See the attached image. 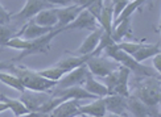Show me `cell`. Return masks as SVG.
<instances>
[{
	"label": "cell",
	"instance_id": "6da1fadb",
	"mask_svg": "<svg viewBox=\"0 0 161 117\" xmlns=\"http://www.w3.org/2000/svg\"><path fill=\"white\" fill-rule=\"evenodd\" d=\"M62 29H53L50 33L45 34L40 38H35V40H24L21 37H12L11 40L5 43L7 48L11 49H16V50H23V53L16 58H12L13 61H21L23 58L32 55V54H37V53H48L50 49V42L56 36H58L59 33H62ZM4 46V48H5Z\"/></svg>",
	"mask_w": 161,
	"mask_h": 117
},
{
	"label": "cell",
	"instance_id": "7a4b0ae2",
	"mask_svg": "<svg viewBox=\"0 0 161 117\" xmlns=\"http://www.w3.org/2000/svg\"><path fill=\"white\" fill-rule=\"evenodd\" d=\"M161 86L160 78L147 76L140 78V80L133 86L132 96L137 97L140 101H143L148 107H156L161 100Z\"/></svg>",
	"mask_w": 161,
	"mask_h": 117
},
{
	"label": "cell",
	"instance_id": "3957f363",
	"mask_svg": "<svg viewBox=\"0 0 161 117\" xmlns=\"http://www.w3.org/2000/svg\"><path fill=\"white\" fill-rule=\"evenodd\" d=\"M11 71L13 73V75H16L19 78V80L21 82L24 88L29 91L48 92L52 88H54L57 84V82L45 79V78L40 76L37 74V71H33L25 66H16V64H13Z\"/></svg>",
	"mask_w": 161,
	"mask_h": 117
},
{
	"label": "cell",
	"instance_id": "277c9868",
	"mask_svg": "<svg viewBox=\"0 0 161 117\" xmlns=\"http://www.w3.org/2000/svg\"><path fill=\"white\" fill-rule=\"evenodd\" d=\"M86 66L89 69L91 75L104 78L108 74H111L112 71L118 70L120 67V64L108 57H100V55L91 57L90 55L89 59L86 61Z\"/></svg>",
	"mask_w": 161,
	"mask_h": 117
},
{
	"label": "cell",
	"instance_id": "5b68a950",
	"mask_svg": "<svg viewBox=\"0 0 161 117\" xmlns=\"http://www.w3.org/2000/svg\"><path fill=\"white\" fill-rule=\"evenodd\" d=\"M89 74H90V71L87 69L86 63H83V64H80L79 67L66 73L61 79L57 82L56 87L66 88V87H73V86H82L86 80V78L89 76Z\"/></svg>",
	"mask_w": 161,
	"mask_h": 117
},
{
	"label": "cell",
	"instance_id": "8992f818",
	"mask_svg": "<svg viewBox=\"0 0 161 117\" xmlns=\"http://www.w3.org/2000/svg\"><path fill=\"white\" fill-rule=\"evenodd\" d=\"M52 96H58V97H64L65 100H86V99H92L95 100L98 99L97 96L91 95L90 92L82 87V86H73V87H66V88H52L50 89Z\"/></svg>",
	"mask_w": 161,
	"mask_h": 117
},
{
	"label": "cell",
	"instance_id": "52a82bcc",
	"mask_svg": "<svg viewBox=\"0 0 161 117\" xmlns=\"http://www.w3.org/2000/svg\"><path fill=\"white\" fill-rule=\"evenodd\" d=\"M52 97V94L49 92H40V91H24L21 92L20 100L26 107L29 112H37L38 108L42 105L45 101H48Z\"/></svg>",
	"mask_w": 161,
	"mask_h": 117
},
{
	"label": "cell",
	"instance_id": "ba28073f",
	"mask_svg": "<svg viewBox=\"0 0 161 117\" xmlns=\"http://www.w3.org/2000/svg\"><path fill=\"white\" fill-rule=\"evenodd\" d=\"M46 8H52V5H49L45 0H26L23 9L17 12L13 17H15L17 21H23V20L29 21L38 12H41L42 9H46Z\"/></svg>",
	"mask_w": 161,
	"mask_h": 117
},
{
	"label": "cell",
	"instance_id": "9c48e42d",
	"mask_svg": "<svg viewBox=\"0 0 161 117\" xmlns=\"http://www.w3.org/2000/svg\"><path fill=\"white\" fill-rule=\"evenodd\" d=\"M100 28L98 25V21L97 18L94 17L91 13L87 9H83L80 13L75 17V20L70 23L68 27L64 28V32L65 30H73V29H87V30H95Z\"/></svg>",
	"mask_w": 161,
	"mask_h": 117
},
{
	"label": "cell",
	"instance_id": "30bf717a",
	"mask_svg": "<svg viewBox=\"0 0 161 117\" xmlns=\"http://www.w3.org/2000/svg\"><path fill=\"white\" fill-rule=\"evenodd\" d=\"M127 108L128 112H132L135 117H153L158 116V112L155 110V107H148L145 105L143 101H140L137 97L130 95L127 97Z\"/></svg>",
	"mask_w": 161,
	"mask_h": 117
},
{
	"label": "cell",
	"instance_id": "8fae6325",
	"mask_svg": "<svg viewBox=\"0 0 161 117\" xmlns=\"http://www.w3.org/2000/svg\"><path fill=\"white\" fill-rule=\"evenodd\" d=\"M53 29H56V27L54 28L41 27V25H37L33 20H29L21 28V30H20L19 33H16V36L24 38V40H35V38H40V37L50 33Z\"/></svg>",
	"mask_w": 161,
	"mask_h": 117
},
{
	"label": "cell",
	"instance_id": "7c38bea8",
	"mask_svg": "<svg viewBox=\"0 0 161 117\" xmlns=\"http://www.w3.org/2000/svg\"><path fill=\"white\" fill-rule=\"evenodd\" d=\"M83 9L78 7V5L73 4V5H68L65 8H56V13H57V29H62L65 27H68L70 23H73L75 20V17L82 12Z\"/></svg>",
	"mask_w": 161,
	"mask_h": 117
},
{
	"label": "cell",
	"instance_id": "4fadbf2b",
	"mask_svg": "<svg viewBox=\"0 0 161 117\" xmlns=\"http://www.w3.org/2000/svg\"><path fill=\"white\" fill-rule=\"evenodd\" d=\"M103 101H104L107 112L127 117V112H128L127 97L120 96V95H107L103 97Z\"/></svg>",
	"mask_w": 161,
	"mask_h": 117
},
{
	"label": "cell",
	"instance_id": "5bb4252c",
	"mask_svg": "<svg viewBox=\"0 0 161 117\" xmlns=\"http://www.w3.org/2000/svg\"><path fill=\"white\" fill-rule=\"evenodd\" d=\"M80 114L78 100H65L49 113V117H75Z\"/></svg>",
	"mask_w": 161,
	"mask_h": 117
},
{
	"label": "cell",
	"instance_id": "9a60e30c",
	"mask_svg": "<svg viewBox=\"0 0 161 117\" xmlns=\"http://www.w3.org/2000/svg\"><path fill=\"white\" fill-rule=\"evenodd\" d=\"M102 33H103L102 28H98L95 30H92L91 33L86 37V40L79 46V49L75 51V55H90L92 51L95 50V48L98 46Z\"/></svg>",
	"mask_w": 161,
	"mask_h": 117
},
{
	"label": "cell",
	"instance_id": "2e32d148",
	"mask_svg": "<svg viewBox=\"0 0 161 117\" xmlns=\"http://www.w3.org/2000/svg\"><path fill=\"white\" fill-rule=\"evenodd\" d=\"M114 5L112 3H103V8L102 11H100V15L99 17L97 18V21H98V25L100 28L103 29L104 33L107 34H110L112 33V23H114Z\"/></svg>",
	"mask_w": 161,
	"mask_h": 117
},
{
	"label": "cell",
	"instance_id": "e0dca14e",
	"mask_svg": "<svg viewBox=\"0 0 161 117\" xmlns=\"http://www.w3.org/2000/svg\"><path fill=\"white\" fill-rule=\"evenodd\" d=\"M130 75H131V73L127 67L120 66L118 69V83H116L115 88H114L112 95H120V96H124V97H128L131 95L130 86H128Z\"/></svg>",
	"mask_w": 161,
	"mask_h": 117
},
{
	"label": "cell",
	"instance_id": "ac0fdd59",
	"mask_svg": "<svg viewBox=\"0 0 161 117\" xmlns=\"http://www.w3.org/2000/svg\"><path fill=\"white\" fill-rule=\"evenodd\" d=\"M80 114H86L89 117H103L106 116L107 110L103 101V97H98L90 104H85V105H79Z\"/></svg>",
	"mask_w": 161,
	"mask_h": 117
},
{
	"label": "cell",
	"instance_id": "d6986e66",
	"mask_svg": "<svg viewBox=\"0 0 161 117\" xmlns=\"http://www.w3.org/2000/svg\"><path fill=\"white\" fill-rule=\"evenodd\" d=\"M161 53V49H160V41H157L156 43H143L142 48H140L133 55H131L133 59L143 63L145 59L148 58H152L153 55L160 54Z\"/></svg>",
	"mask_w": 161,
	"mask_h": 117
},
{
	"label": "cell",
	"instance_id": "ffe728a7",
	"mask_svg": "<svg viewBox=\"0 0 161 117\" xmlns=\"http://www.w3.org/2000/svg\"><path fill=\"white\" fill-rule=\"evenodd\" d=\"M37 25H41V27H50L54 28L57 25V13H56V8H46L42 9L41 12L32 18Z\"/></svg>",
	"mask_w": 161,
	"mask_h": 117
},
{
	"label": "cell",
	"instance_id": "44dd1931",
	"mask_svg": "<svg viewBox=\"0 0 161 117\" xmlns=\"http://www.w3.org/2000/svg\"><path fill=\"white\" fill-rule=\"evenodd\" d=\"M89 57L90 55H70L68 58H62L61 61L56 63V66L62 69L65 73H69V71L79 67L80 64L86 63V61L89 59Z\"/></svg>",
	"mask_w": 161,
	"mask_h": 117
},
{
	"label": "cell",
	"instance_id": "7402d4cb",
	"mask_svg": "<svg viewBox=\"0 0 161 117\" xmlns=\"http://www.w3.org/2000/svg\"><path fill=\"white\" fill-rule=\"evenodd\" d=\"M82 87L87 91V92H90L91 95L97 96V97H104V96L108 95L104 84H102V83H99L98 80H95L91 74H89V76L86 78V80L82 84Z\"/></svg>",
	"mask_w": 161,
	"mask_h": 117
},
{
	"label": "cell",
	"instance_id": "603a6c76",
	"mask_svg": "<svg viewBox=\"0 0 161 117\" xmlns=\"http://www.w3.org/2000/svg\"><path fill=\"white\" fill-rule=\"evenodd\" d=\"M124 37H131V17L125 18V20L120 21L112 27L111 38L114 40V42L119 43Z\"/></svg>",
	"mask_w": 161,
	"mask_h": 117
},
{
	"label": "cell",
	"instance_id": "cb8c5ba5",
	"mask_svg": "<svg viewBox=\"0 0 161 117\" xmlns=\"http://www.w3.org/2000/svg\"><path fill=\"white\" fill-rule=\"evenodd\" d=\"M0 101L5 103L7 105H8V109L12 110V112L15 113V116H17V117H20V116H23V114L29 112L20 99H11V97L0 94Z\"/></svg>",
	"mask_w": 161,
	"mask_h": 117
},
{
	"label": "cell",
	"instance_id": "d4e9b609",
	"mask_svg": "<svg viewBox=\"0 0 161 117\" xmlns=\"http://www.w3.org/2000/svg\"><path fill=\"white\" fill-rule=\"evenodd\" d=\"M0 82L7 84V86H9L11 88L19 91V92H24L25 88L24 86L21 84V82L19 80V78L16 75H12V74H7V73H3V71H0Z\"/></svg>",
	"mask_w": 161,
	"mask_h": 117
},
{
	"label": "cell",
	"instance_id": "484cf974",
	"mask_svg": "<svg viewBox=\"0 0 161 117\" xmlns=\"http://www.w3.org/2000/svg\"><path fill=\"white\" fill-rule=\"evenodd\" d=\"M37 74L40 76L45 78V79H49V80H53V82H58L66 73L62 69H59L57 66H53V67L45 69V70H40V71H37Z\"/></svg>",
	"mask_w": 161,
	"mask_h": 117
},
{
	"label": "cell",
	"instance_id": "4316f807",
	"mask_svg": "<svg viewBox=\"0 0 161 117\" xmlns=\"http://www.w3.org/2000/svg\"><path fill=\"white\" fill-rule=\"evenodd\" d=\"M15 36H16L15 30L11 27H8L7 24H0V48H4L5 43Z\"/></svg>",
	"mask_w": 161,
	"mask_h": 117
},
{
	"label": "cell",
	"instance_id": "83f0119b",
	"mask_svg": "<svg viewBox=\"0 0 161 117\" xmlns=\"http://www.w3.org/2000/svg\"><path fill=\"white\" fill-rule=\"evenodd\" d=\"M116 45L122 51H124V53L130 54V55H133L140 48H142L143 42H123V41H120Z\"/></svg>",
	"mask_w": 161,
	"mask_h": 117
},
{
	"label": "cell",
	"instance_id": "f1b7e54d",
	"mask_svg": "<svg viewBox=\"0 0 161 117\" xmlns=\"http://www.w3.org/2000/svg\"><path fill=\"white\" fill-rule=\"evenodd\" d=\"M103 79H104V86L107 88V92H108V95H112L114 88H115L116 83H118V70L112 71L111 74L104 76Z\"/></svg>",
	"mask_w": 161,
	"mask_h": 117
},
{
	"label": "cell",
	"instance_id": "f546056e",
	"mask_svg": "<svg viewBox=\"0 0 161 117\" xmlns=\"http://www.w3.org/2000/svg\"><path fill=\"white\" fill-rule=\"evenodd\" d=\"M95 2L97 0H73V4L78 5V7H80L82 9H87L89 7H91Z\"/></svg>",
	"mask_w": 161,
	"mask_h": 117
},
{
	"label": "cell",
	"instance_id": "4dcf8cb0",
	"mask_svg": "<svg viewBox=\"0 0 161 117\" xmlns=\"http://www.w3.org/2000/svg\"><path fill=\"white\" fill-rule=\"evenodd\" d=\"M0 21L3 24H8L11 21V13L7 12V9L0 4Z\"/></svg>",
	"mask_w": 161,
	"mask_h": 117
},
{
	"label": "cell",
	"instance_id": "1f68e13d",
	"mask_svg": "<svg viewBox=\"0 0 161 117\" xmlns=\"http://www.w3.org/2000/svg\"><path fill=\"white\" fill-rule=\"evenodd\" d=\"M46 3H48L49 5H64V7H68V5H70L73 3V0H45Z\"/></svg>",
	"mask_w": 161,
	"mask_h": 117
},
{
	"label": "cell",
	"instance_id": "d6a6232c",
	"mask_svg": "<svg viewBox=\"0 0 161 117\" xmlns=\"http://www.w3.org/2000/svg\"><path fill=\"white\" fill-rule=\"evenodd\" d=\"M153 69H155V71L157 74L161 73V55L160 54H156V55H153Z\"/></svg>",
	"mask_w": 161,
	"mask_h": 117
},
{
	"label": "cell",
	"instance_id": "836d02e7",
	"mask_svg": "<svg viewBox=\"0 0 161 117\" xmlns=\"http://www.w3.org/2000/svg\"><path fill=\"white\" fill-rule=\"evenodd\" d=\"M13 64H15V61H13V59L0 61V71H2V70H11Z\"/></svg>",
	"mask_w": 161,
	"mask_h": 117
},
{
	"label": "cell",
	"instance_id": "e575fe53",
	"mask_svg": "<svg viewBox=\"0 0 161 117\" xmlns=\"http://www.w3.org/2000/svg\"><path fill=\"white\" fill-rule=\"evenodd\" d=\"M20 117H49V114H44L41 112H28Z\"/></svg>",
	"mask_w": 161,
	"mask_h": 117
},
{
	"label": "cell",
	"instance_id": "d590c367",
	"mask_svg": "<svg viewBox=\"0 0 161 117\" xmlns=\"http://www.w3.org/2000/svg\"><path fill=\"white\" fill-rule=\"evenodd\" d=\"M4 110H8V105H7L5 103L0 101V113H2V112H4Z\"/></svg>",
	"mask_w": 161,
	"mask_h": 117
},
{
	"label": "cell",
	"instance_id": "8d00e7d4",
	"mask_svg": "<svg viewBox=\"0 0 161 117\" xmlns=\"http://www.w3.org/2000/svg\"><path fill=\"white\" fill-rule=\"evenodd\" d=\"M130 2H132V0H111L112 4H115V3H130Z\"/></svg>",
	"mask_w": 161,
	"mask_h": 117
},
{
	"label": "cell",
	"instance_id": "74e56055",
	"mask_svg": "<svg viewBox=\"0 0 161 117\" xmlns=\"http://www.w3.org/2000/svg\"><path fill=\"white\" fill-rule=\"evenodd\" d=\"M103 117H124V116H120V114H115V113H110V114H106Z\"/></svg>",
	"mask_w": 161,
	"mask_h": 117
},
{
	"label": "cell",
	"instance_id": "f35d334b",
	"mask_svg": "<svg viewBox=\"0 0 161 117\" xmlns=\"http://www.w3.org/2000/svg\"><path fill=\"white\" fill-rule=\"evenodd\" d=\"M79 117H89V116H86V114H79Z\"/></svg>",
	"mask_w": 161,
	"mask_h": 117
},
{
	"label": "cell",
	"instance_id": "ab89813d",
	"mask_svg": "<svg viewBox=\"0 0 161 117\" xmlns=\"http://www.w3.org/2000/svg\"><path fill=\"white\" fill-rule=\"evenodd\" d=\"M75 117H79V114H78V116H75Z\"/></svg>",
	"mask_w": 161,
	"mask_h": 117
},
{
	"label": "cell",
	"instance_id": "60d3db41",
	"mask_svg": "<svg viewBox=\"0 0 161 117\" xmlns=\"http://www.w3.org/2000/svg\"><path fill=\"white\" fill-rule=\"evenodd\" d=\"M0 24H3V23H2V21H0Z\"/></svg>",
	"mask_w": 161,
	"mask_h": 117
},
{
	"label": "cell",
	"instance_id": "b9f144b4",
	"mask_svg": "<svg viewBox=\"0 0 161 117\" xmlns=\"http://www.w3.org/2000/svg\"><path fill=\"white\" fill-rule=\"evenodd\" d=\"M16 117H17V116H16Z\"/></svg>",
	"mask_w": 161,
	"mask_h": 117
}]
</instances>
